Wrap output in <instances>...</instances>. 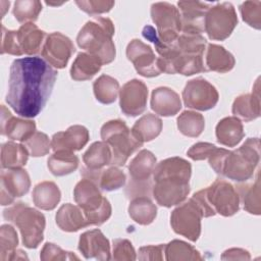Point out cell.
<instances>
[{
    "label": "cell",
    "instance_id": "15",
    "mask_svg": "<svg viewBox=\"0 0 261 261\" xmlns=\"http://www.w3.org/2000/svg\"><path fill=\"white\" fill-rule=\"evenodd\" d=\"M148 88L140 80L126 82L119 90V106L127 116H138L146 110Z\"/></svg>",
    "mask_w": 261,
    "mask_h": 261
},
{
    "label": "cell",
    "instance_id": "9",
    "mask_svg": "<svg viewBox=\"0 0 261 261\" xmlns=\"http://www.w3.org/2000/svg\"><path fill=\"white\" fill-rule=\"evenodd\" d=\"M151 18L157 27L158 39L171 44L180 35L181 18L178 8L168 2H156L151 5Z\"/></svg>",
    "mask_w": 261,
    "mask_h": 261
},
{
    "label": "cell",
    "instance_id": "12",
    "mask_svg": "<svg viewBox=\"0 0 261 261\" xmlns=\"http://www.w3.org/2000/svg\"><path fill=\"white\" fill-rule=\"evenodd\" d=\"M152 194L160 206L169 208L182 203L190 193V180L177 176H165L154 180Z\"/></svg>",
    "mask_w": 261,
    "mask_h": 261
},
{
    "label": "cell",
    "instance_id": "48",
    "mask_svg": "<svg viewBox=\"0 0 261 261\" xmlns=\"http://www.w3.org/2000/svg\"><path fill=\"white\" fill-rule=\"evenodd\" d=\"M79 8L90 15L101 14L109 12L114 6V1H102V0H87V1H75Z\"/></svg>",
    "mask_w": 261,
    "mask_h": 261
},
{
    "label": "cell",
    "instance_id": "42",
    "mask_svg": "<svg viewBox=\"0 0 261 261\" xmlns=\"http://www.w3.org/2000/svg\"><path fill=\"white\" fill-rule=\"evenodd\" d=\"M17 245L18 237L14 227L10 224H2L0 227V260L7 261Z\"/></svg>",
    "mask_w": 261,
    "mask_h": 261
},
{
    "label": "cell",
    "instance_id": "40",
    "mask_svg": "<svg viewBox=\"0 0 261 261\" xmlns=\"http://www.w3.org/2000/svg\"><path fill=\"white\" fill-rule=\"evenodd\" d=\"M95 181L98 182L102 190L112 192L124 186L126 176L125 173L117 166H110L105 170H101Z\"/></svg>",
    "mask_w": 261,
    "mask_h": 261
},
{
    "label": "cell",
    "instance_id": "52",
    "mask_svg": "<svg viewBox=\"0 0 261 261\" xmlns=\"http://www.w3.org/2000/svg\"><path fill=\"white\" fill-rule=\"evenodd\" d=\"M251 256L247 250L241 248H230L221 255V260H250Z\"/></svg>",
    "mask_w": 261,
    "mask_h": 261
},
{
    "label": "cell",
    "instance_id": "32",
    "mask_svg": "<svg viewBox=\"0 0 261 261\" xmlns=\"http://www.w3.org/2000/svg\"><path fill=\"white\" fill-rule=\"evenodd\" d=\"M129 217L138 224L148 225L154 221L157 215V207L149 197H135L127 208Z\"/></svg>",
    "mask_w": 261,
    "mask_h": 261
},
{
    "label": "cell",
    "instance_id": "14",
    "mask_svg": "<svg viewBox=\"0 0 261 261\" xmlns=\"http://www.w3.org/2000/svg\"><path fill=\"white\" fill-rule=\"evenodd\" d=\"M75 51L71 40L65 35L54 32L49 34L42 47V56L52 67L64 68Z\"/></svg>",
    "mask_w": 261,
    "mask_h": 261
},
{
    "label": "cell",
    "instance_id": "4",
    "mask_svg": "<svg viewBox=\"0 0 261 261\" xmlns=\"http://www.w3.org/2000/svg\"><path fill=\"white\" fill-rule=\"evenodd\" d=\"M3 217L18 227L24 247L36 249L43 241L46 219L39 210L27 203L18 202L6 208Z\"/></svg>",
    "mask_w": 261,
    "mask_h": 261
},
{
    "label": "cell",
    "instance_id": "34",
    "mask_svg": "<svg viewBox=\"0 0 261 261\" xmlns=\"http://www.w3.org/2000/svg\"><path fill=\"white\" fill-rule=\"evenodd\" d=\"M29 152L22 144L6 142L1 147L2 169H15L24 166L29 159Z\"/></svg>",
    "mask_w": 261,
    "mask_h": 261
},
{
    "label": "cell",
    "instance_id": "6",
    "mask_svg": "<svg viewBox=\"0 0 261 261\" xmlns=\"http://www.w3.org/2000/svg\"><path fill=\"white\" fill-rule=\"evenodd\" d=\"M260 160V141L248 138L237 150L229 151L222 168L221 175L234 181L250 179Z\"/></svg>",
    "mask_w": 261,
    "mask_h": 261
},
{
    "label": "cell",
    "instance_id": "36",
    "mask_svg": "<svg viewBox=\"0 0 261 261\" xmlns=\"http://www.w3.org/2000/svg\"><path fill=\"white\" fill-rule=\"evenodd\" d=\"M164 254L167 261L203 260V257L198 250H196L192 245L180 240H172L168 244L164 245Z\"/></svg>",
    "mask_w": 261,
    "mask_h": 261
},
{
    "label": "cell",
    "instance_id": "30",
    "mask_svg": "<svg viewBox=\"0 0 261 261\" xmlns=\"http://www.w3.org/2000/svg\"><path fill=\"white\" fill-rule=\"evenodd\" d=\"M192 166L189 161L180 157H170L156 164L153 170V179L165 176H177L190 180Z\"/></svg>",
    "mask_w": 261,
    "mask_h": 261
},
{
    "label": "cell",
    "instance_id": "44",
    "mask_svg": "<svg viewBox=\"0 0 261 261\" xmlns=\"http://www.w3.org/2000/svg\"><path fill=\"white\" fill-rule=\"evenodd\" d=\"M243 20L250 27L260 30L261 28V2L245 1L240 5Z\"/></svg>",
    "mask_w": 261,
    "mask_h": 261
},
{
    "label": "cell",
    "instance_id": "50",
    "mask_svg": "<svg viewBox=\"0 0 261 261\" xmlns=\"http://www.w3.org/2000/svg\"><path fill=\"white\" fill-rule=\"evenodd\" d=\"M164 245H150L139 249V260H163Z\"/></svg>",
    "mask_w": 261,
    "mask_h": 261
},
{
    "label": "cell",
    "instance_id": "16",
    "mask_svg": "<svg viewBox=\"0 0 261 261\" xmlns=\"http://www.w3.org/2000/svg\"><path fill=\"white\" fill-rule=\"evenodd\" d=\"M1 205H10L15 198L24 196L31 188V179L28 171L22 168L7 169L1 171Z\"/></svg>",
    "mask_w": 261,
    "mask_h": 261
},
{
    "label": "cell",
    "instance_id": "18",
    "mask_svg": "<svg viewBox=\"0 0 261 261\" xmlns=\"http://www.w3.org/2000/svg\"><path fill=\"white\" fill-rule=\"evenodd\" d=\"M181 18V32L189 34H202L204 19L210 5L200 1H179L177 3Z\"/></svg>",
    "mask_w": 261,
    "mask_h": 261
},
{
    "label": "cell",
    "instance_id": "51",
    "mask_svg": "<svg viewBox=\"0 0 261 261\" xmlns=\"http://www.w3.org/2000/svg\"><path fill=\"white\" fill-rule=\"evenodd\" d=\"M229 150L224 148H215V150L211 153V155L208 157L209 165L212 167V169L217 173L221 175L223 164L225 161V158L228 154Z\"/></svg>",
    "mask_w": 261,
    "mask_h": 261
},
{
    "label": "cell",
    "instance_id": "38",
    "mask_svg": "<svg viewBox=\"0 0 261 261\" xmlns=\"http://www.w3.org/2000/svg\"><path fill=\"white\" fill-rule=\"evenodd\" d=\"M177 128L180 134L190 138L199 137L205 127L204 116L196 111H182L176 119Z\"/></svg>",
    "mask_w": 261,
    "mask_h": 261
},
{
    "label": "cell",
    "instance_id": "41",
    "mask_svg": "<svg viewBox=\"0 0 261 261\" xmlns=\"http://www.w3.org/2000/svg\"><path fill=\"white\" fill-rule=\"evenodd\" d=\"M42 11V3L38 0H17L14 2L12 13L18 22H33Z\"/></svg>",
    "mask_w": 261,
    "mask_h": 261
},
{
    "label": "cell",
    "instance_id": "1",
    "mask_svg": "<svg viewBox=\"0 0 261 261\" xmlns=\"http://www.w3.org/2000/svg\"><path fill=\"white\" fill-rule=\"evenodd\" d=\"M56 77L57 71L41 57L15 59L10 66L7 104L19 116H37L45 107Z\"/></svg>",
    "mask_w": 261,
    "mask_h": 261
},
{
    "label": "cell",
    "instance_id": "5",
    "mask_svg": "<svg viewBox=\"0 0 261 261\" xmlns=\"http://www.w3.org/2000/svg\"><path fill=\"white\" fill-rule=\"evenodd\" d=\"M73 198L89 225H101L111 216L110 202L102 196L97 182L91 178L84 177L75 185Z\"/></svg>",
    "mask_w": 261,
    "mask_h": 261
},
{
    "label": "cell",
    "instance_id": "8",
    "mask_svg": "<svg viewBox=\"0 0 261 261\" xmlns=\"http://www.w3.org/2000/svg\"><path fill=\"white\" fill-rule=\"evenodd\" d=\"M238 24V16L233 5L229 2L210 6L204 19V31L210 40L223 41L227 39Z\"/></svg>",
    "mask_w": 261,
    "mask_h": 261
},
{
    "label": "cell",
    "instance_id": "45",
    "mask_svg": "<svg viewBox=\"0 0 261 261\" xmlns=\"http://www.w3.org/2000/svg\"><path fill=\"white\" fill-rule=\"evenodd\" d=\"M111 259L117 261H134L137 259L133 244L126 239L113 240Z\"/></svg>",
    "mask_w": 261,
    "mask_h": 261
},
{
    "label": "cell",
    "instance_id": "20",
    "mask_svg": "<svg viewBox=\"0 0 261 261\" xmlns=\"http://www.w3.org/2000/svg\"><path fill=\"white\" fill-rule=\"evenodd\" d=\"M35 132L34 120L15 117L4 105H1V135L22 143Z\"/></svg>",
    "mask_w": 261,
    "mask_h": 261
},
{
    "label": "cell",
    "instance_id": "19",
    "mask_svg": "<svg viewBox=\"0 0 261 261\" xmlns=\"http://www.w3.org/2000/svg\"><path fill=\"white\" fill-rule=\"evenodd\" d=\"M90 134L84 125L75 124L64 132H58L51 139V148L55 151L74 152L82 150L89 142Z\"/></svg>",
    "mask_w": 261,
    "mask_h": 261
},
{
    "label": "cell",
    "instance_id": "22",
    "mask_svg": "<svg viewBox=\"0 0 261 261\" xmlns=\"http://www.w3.org/2000/svg\"><path fill=\"white\" fill-rule=\"evenodd\" d=\"M233 116L246 122L252 121L260 116V93H259V79L256 81L252 94H242L238 96L231 107Z\"/></svg>",
    "mask_w": 261,
    "mask_h": 261
},
{
    "label": "cell",
    "instance_id": "23",
    "mask_svg": "<svg viewBox=\"0 0 261 261\" xmlns=\"http://www.w3.org/2000/svg\"><path fill=\"white\" fill-rule=\"evenodd\" d=\"M56 224L58 227L66 232H74L81 228L89 226L83 210L70 203L63 204L55 215Z\"/></svg>",
    "mask_w": 261,
    "mask_h": 261
},
{
    "label": "cell",
    "instance_id": "2",
    "mask_svg": "<svg viewBox=\"0 0 261 261\" xmlns=\"http://www.w3.org/2000/svg\"><path fill=\"white\" fill-rule=\"evenodd\" d=\"M114 24L108 17L97 16L81 29L76 37L80 48L100 58L103 64H108L115 59L116 49L113 43Z\"/></svg>",
    "mask_w": 261,
    "mask_h": 261
},
{
    "label": "cell",
    "instance_id": "53",
    "mask_svg": "<svg viewBox=\"0 0 261 261\" xmlns=\"http://www.w3.org/2000/svg\"><path fill=\"white\" fill-rule=\"evenodd\" d=\"M28 260V256L25 254V252H23L22 250H15L9 257L8 260Z\"/></svg>",
    "mask_w": 261,
    "mask_h": 261
},
{
    "label": "cell",
    "instance_id": "33",
    "mask_svg": "<svg viewBox=\"0 0 261 261\" xmlns=\"http://www.w3.org/2000/svg\"><path fill=\"white\" fill-rule=\"evenodd\" d=\"M111 159V149L104 141L93 143L83 155V161L90 170H101L104 166L110 165Z\"/></svg>",
    "mask_w": 261,
    "mask_h": 261
},
{
    "label": "cell",
    "instance_id": "24",
    "mask_svg": "<svg viewBox=\"0 0 261 261\" xmlns=\"http://www.w3.org/2000/svg\"><path fill=\"white\" fill-rule=\"evenodd\" d=\"M215 135L219 144L226 147H234L245 136L243 123L236 116L224 117L216 124Z\"/></svg>",
    "mask_w": 261,
    "mask_h": 261
},
{
    "label": "cell",
    "instance_id": "17",
    "mask_svg": "<svg viewBox=\"0 0 261 261\" xmlns=\"http://www.w3.org/2000/svg\"><path fill=\"white\" fill-rule=\"evenodd\" d=\"M77 248L86 259L102 261L111 259L109 240L100 229H91L82 233Z\"/></svg>",
    "mask_w": 261,
    "mask_h": 261
},
{
    "label": "cell",
    "instance_id": "7",
    "mask_svg": "<svg viewBox=\"0 0 261 261\" xmlns=\"http://www.w3.org/2000/svg\"><path fill=\"white\" fill-rule=\"evenodd\" d=\"M101 139L111 149V166H122L128 157L136 152L143 143L136 140L126 123L120 119H113L105 122L100 130Z\"/></svg>",
    "mask_w": 261,
    "mask_h": 261
},
{
    "label": "cell",
    "instance_id": "27",
    "mask_svg": "<svg viewBox=\"0 0 261 261\" xmlns=\"http://www.w3.org/2000/svg\"><path fill=\"white\" fill-rule=\"evenodd\" d=\"M16 37L22 54L35 55L41 49L45 32L33 22H27L16 31Z\"/></svg>",
    "mask_w": 261,
    "mask_h": 261
},
{
    "label": "cell",
    "instance_id": "37",
    "mask_svg": "<svg viewBox=\"0 0 261 261\" xmlns=\"http://www.w3.org/2000/svg\"><path fill=\"white\" fill-rule=\"evenodd\" d=\"M119 83L116 79L108 75H100L93 84L95 98L102 104L113 103L119 94Z\"/></svg>",
    "mask_w": 261,
    "mask_h": 261
},
{
    "label": "cell",
    "instance_id": "31",
    "mask_svg": "<svg viewBox=\"0 0 261 261\" xmlns=\"http://www.w3.org/2000/svg\"><path fill=\"white\" fill-rule=\"evenodd\" d=\"M162 130V120L153 113H147L140 117L133 125L130 133L141 143L150 142L157 138Z\"/></svg>",
    "mask_w": 261,
    "mask_h": 261
},
{
    "label": "cell",
    "instance_id": "39",
    "mask_svg": "<svg viewBox=\"0 0 261 261\" xmlns=\"http://www.w3.org/2000/svg\"><path fill=\"white\" fill-rule=\"evenodd\" d=\"M239 197L244 205V209L250 214L260 215L261 199H260V179L257 174L255 182L246 186H239Z\"/></svg>",
    "mask_w": 261,
    "mask_h": 261
},
{
    "label": "cell",
    "instance_id": "46",
    "mask_svg": "<svg viewBox=\"0 0 261 261\" xmlns=\"http://www.w3.org/2000/svg\"><path fill=\"white\" fill-rule=\"evenodd\" d=\"M40 258L43 261L56 260H80V258L72 252L62 250L59 246L53 243H46L40 253Z\"/></svg>",
    "mask_w": 261,
    "mask_h": 261
},
{
    "label": "cell",
    "instance_id": "11",
    "mask_svg": "<svg viewBox=\"0 0 261 261\" xmlns=\"http://www.w3.org/2000/svg\"><path fill=\"white\" fill-rule=\"evenodd\" d=\"M219 94L216 88L203 77L189 81L182 91V100L188 108L206 111L212 109L218 102Z\"/></svg>",
    "mask_w": 261,
    "mask_h": 261
},
{
    "label": "cell",
    "instance_id": "25",
    "mask_svg": "<svg viewBox=\"0 0 261 261\" xmlns=\"http://www.w3.org/2000/svg\"><path fill=\"white\" fill-rule=\"evenodd\" d=\"M236 59L224 47L216 44H207L205 55V66L207 70L220 73L227 72L233 68Z\"/></svg>",
    "mask_w": 261,
    "mask_h": 261
},
{
    "label": "cell",
    "instance_id": "35",
    "mask_svg": "<svg viewBox=\"0 0 261 261\" xmlns=\"http://www.w3.org/2000/svg\"><path fill=\"white\" fill-rule=\"evenodd\" d=\"M79 163V157L68 151H55L47 160V166L55 176H63L75 171Z\"/></svg>",
    "mask_w": 261,
    "mask_h": 261
},
{
    "label": "cell",
    "instance_id": "10",
    "mask_svg": "<svg viewBox=\"0 0 261 261\" xmlns=\"http://www.w3.org/2000/svg\"><path fill=\"white\" fill-rule=\"evenodd\" d=\"M202 217L199 206L191 198L173 209L170 214V225L175 233L196 242L201 234Z\"/></svg>",
    "mask_w": 261,
    "mask_h": 261
},
{
    "label": "cell",
    "instance_id": "21",
    "mask_svg": "<svg viewBox=\"0 0 261 261\" xmlns=\"http://www.w3.org/2000/svg\"><path fill=\"white\" fill-rule=\"evenodd\" d=\"M151 109L160 116H173L181 109L179 95L168 87H158L152 91Z\"/></svg>",
    "mask_w": 261,
    "mask_h": 261
},
{
    "label": "cell",
    "instance_id": "29",
    "mask_svg": "<svg viewBox=\"0 0 261 261\" xmlns=\"http://www.w3.org/2000/svg\"><path fill=\"white\" fill-rule=\"evenodd\" d=\"M32 198L36 207L50 211L55 209L59 203L61 192L55 182L45 180L35 186Z\"/></svg>",
    "mask_w": 261,
    "mask_h": 261
},
{
    "label": "cell",
    "instance_id": "28",
    "mask_svg": "<svg viewBox=\"0 0 261 261\" xmlns=\"http://www.w3.org/2000/svg\"><path fill=\"white\" fill-rule=\"evenodd\" d=\"M102 65V61L97 56L81 52L72 62L70 67V76L73 81L77 82L91 80L101 69Z\"/></svg>",
    "mask_w": 261,
    "mask_h": 261
},
{
    "label": "cell",
    "instance_id": "26",
    "mask_svg": "<svg viewBox=\"0 0 261 261\" xmlns=\"http://www.w3.org/2000/svg\"><path fill=\"white\" fill-rule=\"evenodd\" d=\"M156 166V157L155 155L147 150H141L129 162L128 164V173L135 184H142L147 181L153 170Z\"/></svg>",
    "mask_w": 261,
    "mask_h": 261
},
{
    "label": "cell",
    "instance_id": "49",
    "mask_svg": "<svg viewBox=\"0 0 261 261\" xmlns=\"http://www.w3.org/2000/svg\"><path fill=\"white\" fill-rule=\"evenodd\" d=\"M216 146L207 143V142H199L194 144L187 152L188 157H190L192 160L200 161L208 159V157L211 155V153L215 150Z\"/></svg>",
    "mask_w": 261,
    "mask_h": 261
},
{
    "label": "cell",
    "instance_id": "43",
    "mask_svg": "<svg viewBox=\"0 0 261 261\" xmlns=\"http://www.w3.org/2000/svg\"><path fill=\"white\" fill-rule=\"evenodd\" d=\"M33 157L45 156L51 149V141L48 136L42 132H35L24 142L21 143Z\"/></svg>",
    "mask_w": 261,
    "mask_h": 261
},
{
    "label": "cell",
    "instance_id": "47",
    "mask_svg": "<svg viewBox=\"0 0 261 261\" xmlns=\"http://www.w3.org/2000/svg\"><path fill=\"white\" fill-rule=\"evenodd\" d=\"M10 54L15 56H21L22 52L20 50L16 31L7 30L2 25V40H1V54Z\"/></svg>",
    "mask_w": 261,
    "mask_h": 261
},
{
    "label": "cell",
    "instance_id": "13",
    "mask_svg": "<svg viewBox=\"0 0 261 261\" xmlns=\"http://www.w3.org/2000/svg\"><path fill=\"white\" fill-rule=\"evenodd\" d=\"M126 57L134 64L137 72L145 77H154L162 73L158 57L153 49L139 39H133L126 46Z\"/></svg>",
    "mask_w": 261,
    "mask_h": 261
},
{
    "label": "cell",
    "instance_id": "3",
    "mask_svg": "<svg viewBox=\"0 0 261 261\" xmlns=\"http://www.w3.org/2000/svg\"><path fill=\"white\" fill-rule=\"evenodd\" d=\"M192 199L199 206L203 217H211L215 214L232 216L239 211L241 203L234 187L223 179H216L208 188L198 191Z\"/></svg>",
    "mask_w": 261,
    "mask_h": 261
}]
</instances>
